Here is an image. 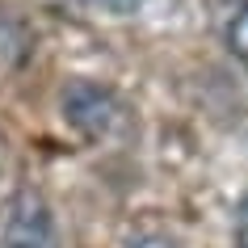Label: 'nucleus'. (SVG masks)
Returning a JSON list of instances; mask_svg holds the SVG:
<instances>
[{
    "mask_svg": "<svg viewBox=\"0 0 248 248\" xmlns=\"http://www.w3.org/2000/svg\"><path fill=\"white\" fill-rule=\"evenodd\" d=\"M63 118L84 139H109L122 122V101L97 80H72L63 89Z\"/></svg>",
    "mask_w": 248,
    "mask_h": 248,
    "instance_id": "1",
    "label": "nucleus"
},
{
    "mask_svg": "<svg viewBox=\"0 0 248 248\" xmlns=\"http://www.w3.org/2000/svg\"><path fill=\"white\" fill-rule=\"evenodd\" d=\"M0 248H59V227L42 194L21 189L9 202L0 223Z\"/></svg>",
    "mask_w": 248,
    "mask_h": 248,
    "instance_id": "2",
    "label": "nucleus"
},
{
    "mask_svg": "<svg viewBox=\"0 0 248 248\" xmlns=\"http://www.w3.org/2000/svg\"><path fill=\"white\" fill-rule=\"evenodd\" d=\"M227 46H232V55L248 67V4H240L235 17L227 21Z\"/></svg>",
    "mask_w": 248,
    "mask_h": 248,
    "instance_id": "3",
    "label": "nucleus"
},
{
    "mask_svg": "<svg viewBox=\"0 0 248 248\" xmlns=\"http://www.w3.org/2000/svg\"><path fill=\"white\" fill-rule=\"evenodd\" d=\"M235 248H248V194L235 206Z\"/></svg>",
    "mask_w": 248,
    "mask_h": 248,
    "instance_id": "4",
    "label": "nucleus"
},
{
    "mask_svg": "<svg viewBox=\"0 0 248 248\" xmlns=\"http://www.w3.org/2000/svg\"><path fill=\"white\" fill-rule=\"evenodd\" d=\"M97 4H105L114 17H131V13H139V9H143L147 0H97Z\"/></svg>",
    "mask_w": 248,
    "mask_h": 248,
    "instance_id": "5",
    "label": "nucleus"
},
{
    "mask_svg": "<svg viewBox=\"0 0 248 248\" xmlns=\"http://www.w3.org/2000/svg\"><path fill=\"white\" fill-rule=\"evenodd\" d=\"M131 248H181V244L169 235H139V240H131Z\"/></svg>",
    "mask_w": 248,
    "mask_h": 248,
    "instance_id": "6",
    "label": "nucleus"
}]
</instances>
